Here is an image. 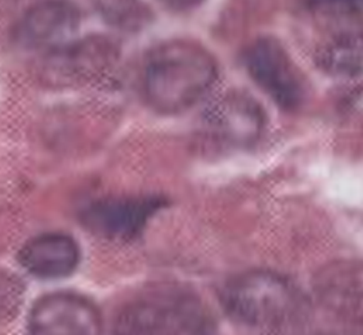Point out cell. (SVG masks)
I'll return each instance as SVG.
<instances>
[{"label": "cell", "instance_id": "cell-12", "mask_svg": "<svg viewBox=\"0 0 363 335\" xmlns=\"http://www.w3.org/2000/svg\"><path fill=\"white\" fill-rule=\"evenodd\" d=\"M318 64L333 75H363V31L347 33L330 40L318 53Z\"/></svg>", "mask_w": 363, "mask_h": 335}, {"label": "cell", "instance_id": "cell-9", "mask_svg": "<svg viewBox=\"0 0 363 335\" xmlns=\"http://www.w3.org/2000/svg\"><path fill=\"white\" fill-rule=\"evenodd\" d=\"M116 47L105 37L72 40L47 53L44 74L55 84H77L102 74L116 60Z\"/></svg>", "mask_w": 363, "mask_h": 335}, {"label": "cell", "instance_id": "cell-13", "mask_svg": "<svg viewBox=\"0 0 363 335\" xmlns=\"http://www.w3.org/2000/svg\"><path fill=\"white\" fill-rule=\"evenodd\" d=\"M95 7L106 21L123 30L139 28L149 18L140 0H95Z\"/></svg>", "mask_w": 363, "mask_h": 335}, {"label": "cell", "instance_id": "cell-1", "mask_svg": "<svg viewBox=\"0 0 363 335\" xmlns=\"http://www.w3.org/2000/svg\"><path fill=\"white\" fill-rule=\"evenodd\" d=\"M216 78V60L203 45L191 40H170L147 55L142 87L156 112L173 115L196 105Z\"/></svg>", "mask_w": 363, "mask_h": 335}, {"label": "cell", "instance_id": "cell-5", "mask_svg": "<svg viewBox=\"0 0 363 335\" xmlns=\"http://www.w3.org/2000/svg\"><path fill=\"white\" fill-rule=\"evenodd\" d=\"M98 308L75 292H52L38 300L28 318V335H101Z\"/></svg>", "mask_w": 363, "mask_h": 335}, {"label": "cell", "instance_id": "cell-16", "mask_svg": "<svg viewBox=\"0 0 363 335\" xmlns=\"http://www.w3.org/2000/svg\"><path fill=\"white\" fill-rule=\"evenodd\" d=\"M164 4H167L172 9L176 10H187L191 7L199 6L203 0H162Z\"/></svg>", "mask_w": 363, "mask_h": 335}, {"label": "cell", "instance_id": "cell-2", "mask_svg": "<svg viewBox=\"0 0 363 335\" xmlns=\"http://www.w3.org/2000/svg\"><path fill=\"white\" fill-rule=\"evenodd\" d=\"M220 298L233 321L267 331L291 325L305 307L301 290L289 278L265 268L234 275L224 284Z\"/></svg>", "mask_w": 363, "mask_h": 335}, {"label": "cell", "instance_id": "cell-10", "mask_svg": "<svg viewBox=\"0 0 363 335\" xmlns=\"http://www.w3.org/2000/svg\"><path fill=\"white\" fill-rule=\"evenodd\" d=\"M206 131L218 143L244 146L254 142L264 126L259 105L242 92H228L206 112Z\"/></svg>", "mask_w": 363, "mask_h": 335}, {"label": "cell", "instance_id": "cell-4", "mask_svg": "<svg viewBox=\"0 0 363 335\" xmlns=\"http://www.w3.org/2000/svg\"><path fill=\"white\" fill-rule=\"evenodd\" d=\"M244 62L251 78L284 109L299 106L303 87L284 47L274 38H259L245 51Z\"/></svg>", "mask_w": 363, "mask_h": 335}, {"label": "cell", "instance_id": "cell-14", "mask_svg": "<svg viewBox=\"0 0 363 335\" xmlns=\"http://www.w3.org/2000/svg\"><path fill=\"white\" fill-rule=\"evenodd\" d=\"M24 284L14 273L0 268V322L10 321L23 304Z\"/></svg>", "mask_w": 363, "mask_h": 335}, {"label": "cell", "instance_id": "cell-6", "mask_svg": "<svg viewBox=\"0 0 363 335\" xmlns=\"http://www.w3.org/2000/svg\"><path fill=\"white\" fill-rule=\"evenodd\" d=\"M162 206V199L155 196L105 197L82 210V223L99 237L132 240Z\"/></svg>", "mask_w": 363, "mask_h": 335}, {"label": "cell", "instance_id": "cell-15", "mask_svg": "<svg viewBox=\"0 0 363 335\" xmlns=\"http://www.w3.org/2000/svg\"><path fill=\"white\" fill-rule=\"evenodd\" d=\"M305 6L322 16L329 17H360L363 16V0H303Z\"/></svg>", "mask_w": 363, "mask_h": 335}, {"label": "cell", "instance_id": "cell-11", "mask_svg": "<svg viewBox=\"0 0 363 335\" xmlns=\"http://www.w3.org/2000/svg\"><path fill=\"white\" fill-rule=\"evenodd\" d=\"M18 260L34 277L64 278L77 268L79 248L77 241L65 233H44L23 246Z\"/></svg>", "mask_w": 363, "mask_h": 335}, {"label": "cell", "instance_id": "cell-3", "mask_svg": "<svg viewBox=\"0 0 363 335\" xmlns=\"http://www.w3.org/2000/svg\"><path fill=\"white\" fill-rule=\"evenodd\" d=\"M113 335H213V319L190 290L163 284L143 291L116 314Z\"/></svg>", "mask_w": 363, "mask_h": 335}, {"label": "cell", "instance_id": "cell-7", "mask_svg": "<svg viewBox=\"0 0 363 335\" xmlns=\"http://www.w3.org/2000/svg\"><path fill=\"white\" fill-rule=\"evenodd\" d=\"M79 17L75 4L68 0H41L23 14L16 38L27 48L51 53L74 40Z\"/></svg>", "mask_w": 363, "mask_h": 335}, {"label": "cell", "instance_id": "cell-8", "mask_svg": "<svg viewBox=\"0 0 363 335\" xmlns=\"http://www.w3.org/2000/svg\"><path fill=\"white\" fill-rule=\"evenodd\" d=\"M312 290L326 311L363 324V261L336 260L320 267L312 280Z\"/></svg>", "mask_w": 363, "mask_h": 335}]
</instances>
